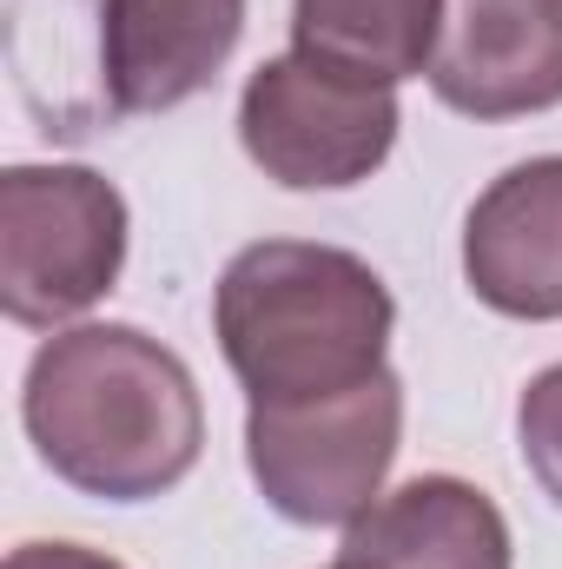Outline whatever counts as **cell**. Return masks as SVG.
<instances>
[{
  "label": "cell",
  "instance_id": "cell-10",
  "mask_svg": "<svg viewBox=\"0 0 562 569\" xmlns=\"http://www.w3.org/2000/svg\"><path fill=\"white\" fill-rule=\"evenodd\" d=\"M436 33H443V0H291L298 53H318L384 87L430 73Z\"/></svg>",
  "mask_w": 562,
  "mask_h": 569
},
{
  "label": "cell",
  "instance_id": "cell-1",
  "mask_svg": "<svg viewBox=\"0 0 562 569\" xmlns=\"http://www.w3.org/2000/svg\"><path fill=\"white\" fill-rule=\"evenodd\" d=\"M20 418L60 483L107 503L165 497L205 450V405L185 358L140 325L53 331L27 365Z\"/></svg>",
  "mask_w": 562,
  "mask_h": 569
},
{
  "label": "cell",
  "instance_id": "cell-11",
  "mask_svg": "<svg viewBox=\"0 0 562 569\" xmlns=\"http://www.w3.org/2000/svg\"><path fill=\"white\" fill-rule=\"evenodd\" d=\"M516 443H523V463L543 483V497L562 510V365L530 378V391L516 405Z\"/></svg>",
  "mask_w": 562,
  "mask_h": 569
},
{
  "label": "cell",
  "instance_id": "cell-8",
  "mask_svg": "<svg viewBox=\"0 0 562 569\" xmlns=\"http://www.w3.org/2000/svg\"><path fill=\"white\" fill-rule=\"evenodd\" d=\"M463 279L503 318H562V152L523 159L476 192L463 219Z\"/></svg>",
  "mask_w": 562,
  "mask_h": 569
},
{
  "label": "cell",
  "instance_id": "cell-2",
  "mask_svg": "<svg viewBox=\"0 0 562 569\" xmlns=\"http://www.w3.org/2000/svg\"><path fill=\"white\" fill-rule=\"evenodd\" d=\"M391 284L344 246L259 239L212 284V331L245 405H311L371 385L391 351Z\"/></svg>",
  "mask_w": 562,
  "mask_h": 569
},
{
  "label": "cell",
  "instance_id": "cell-9",
  "mask_svg": "<svg viewBox=\"0 0 562 569\" xmlns=\"http://www.w3.org/2000/svg\"><path fill=\"white\" fill-rule=\"evenodd\" d=\"M510 523L463 477H411L344 523L331 569H510Z\"/></svg>",
  "mask_w": 562,
  "mask_h": 569
},
{
  "label": "cell",
  "instance_id": "cell-12",
  "mask_svg": "<svg viewBox=\"0 0 562 569\" xmlns=\"http://www.w3.org/2000/svg\"><path fill=\"white\" fill-rule=\"evenodd\" d=\"M0 569H127V563H113L107 550H87V543H20V550H7Z\"/></svg>",
  "mask_w": 562,
  "mask_h": 569
},
{
  "label": "cell",
  "instance_id": "cell-5",
  "mask_svg": "<svg viewBox=\"0 0 562 569\" xmlns=\"http://www.w3.org/2000/svg\"><path fill=\"white\" fill-rule=\"evenodd\" d=\"M398 87L331 67L318 53L265 60L239 93V140L265 179L291 192H344L364 186L398 146Z\"/></svg>",
  "mask_w": 562,
  "mask_h": 569
},
{
  "label": "cell",
  "instance_id": "cell-4",
  "mask_svg": "<svg viewBox=\"0 0 562 569\" xmlns=\"http://www.w3.org/2000/svg\"><path fill=\"white\" fill-rule=\"evenodd\" d=\"M398 437H404V385L398 371H378L344 398L252 405L245 463L284 523L331 530V523H358L384 497Z\"/></svg>",
  "mask_w": 562,
  "mask_h": 569
},
{
  "label": "cell",
  "instance_id": "cell-7",
  "mask_svg": "<svg viewBox=\"0 0 562 569\" xmlns=\"http://www.w3.org/2000/svg\"><path fill=\"white\" fill-rule=\"evenodd\" d=\"M245 0H100V80L113 113H172L239 53Z\"/></svg>",
  "mask_w": 562,
  "mask_h": 569
},
{
  "label": "cell",
  "instance_id": "cell-3",
  "mask_svg": "<svg viewBox=\"0 0 562 569\" xmlns=\"http://www.w3.org/2000/svg\"><path fill=\"white\" fill-rule=\"evenodd\" d=\"M127 199L93 166L0 172V305L27 331H53L100 305L127 266Z\"/></svg>",
  "mask_w": 562,
  "mask_h": 569
},
{
  "label": "cell",
  "instance_id": "cell-6",
  "mask_svg": "<svg viewBox=\"0 0 562 569\" xmlns=\"http://www.w3.org/2000/svg\"><path fill=\"white\" fill-rule=\"evenodd\" d=\"M430 93L463 120L562 107V0H443Z\"/></svg>",
  "mask_w": 562,
  "mask_h": 569
}]
</instances>
